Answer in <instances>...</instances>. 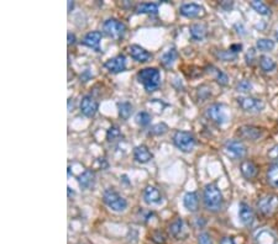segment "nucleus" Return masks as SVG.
Listing matches in <instances>:
<instances>
[{
  "instance_id": "obj_44",
  "label": "nucleus",
  "mask_w": 278,
  "mask_h": 244,
  "mask_svg": "<svg viewBox=\"0 0 278 244\" xmlns=\"http://www.w3.org/2000/svg\"><path fill=\"white\" fill-rule=\"evenodd\" d=\"M73 8V1H68V13H71V9Z\"/></svg>"
},
{
  "instance_id": "obj_1",
  "label": "nucleus",
  "mask_w": 278,
  "mask_h": 244,
  "mask_svg": "<svg viewBox=\"0 0 278 244\" xmlns=\"http://www.w3.org/2000/svg\"><path fill=\"white\" fill-rule=\"evenodd\" d=\"M204 207L209 212H219L224 206V198L220 189L215 184H208L203 190Z\"/></svg>"
},
{
  "instance_id": "obj_23",
  "label": "nucleus",
  "mask_w": 278,
  "mask_h": 244,
  "mask_svg": "<svg viewBox=\"0 0 278 244\" xmlns=\"http://www.w3.org/2000/svg\"><path fill=\"white\" fill-rule=\"evenodd\" d=\"M170 233L177 239H180L182 237H184L185 224H184V221H183L180 217L176 219L175 221L170 224Z\"/></svg>"
},
{
  "instance_id": "obj_43",
  "label": "nucleus",
  "mask_w": 278,
  "mask_h": 244,
  "mask_svg": "<svg viewBox=\"0 0 278 244\" xmlns=\"http://www.w3.org/2000/svg\"><path fill=\"white\" fill-rule=\"evenodd\" d=\"M68 37V44H73L76 42V36L73 34H71V32H68L67 35Z\"/></svg>"
},
{
  "instance_id": "obj_41",
  "label": "nucleus",
  "mask_w": 278,
  "mask_h": 244,
  "mask_svg": "<svg viewBox=\"0 0 278 244\" xmlns=\"http://www.w3.org/2000/svg\"><path fill=\"white\" fill-rule=\"evenodd\" d=\"M220 244H235V242L231 237H224V238L220 241Z\"/></svg>"
},
{
  "instance_id": "obj_13",
  "label": "nucleus",
  "mask_w": 278,
  "mask_h": 244,
  "mask_svg": "<svg viewBox=\"0 0 278 244\" xmlns=\"http://www.w3.org/2000/svg\"><path fill=\"white\" fill-rule=\"evenodd\" d=\"M180 15L185 16V18L189 19H196L201 18V16L205 15V10H204L203 6L198 5V4H183L179 8Z\"/></svg>"
},
{
  "instance_id": "obj_14",
  "label": "nucleus",
  "mask_w": 278,
  "mask_h": 244,
  "mask_svg": "<svg viewBox=\"0 0 278 244\" xmlns=\"http://www.w3.org/2000/svg\"><path fill=\"white\" fill-rule=\"evenodd\" d=\"M239 217L240 221L244 226L251 227L255 222V213L251 208L250 205H247L246 202H241L239 205Z\"/></svg>"
},
{
  "instance_id": "obj_20",
  "label": "nucleus",
  "mask_w": 278,
  "mask_h": 244,
  "mask_svg": "<svg viewBox=\"0 0 278 244\" xmlns=\"http://www.w3.org/2000/svg\"><path fill=\"white\" fill-rule=\"evenodd\" d=\"M255 241L257 244H278L276 234L268 229H261L256 232Z\"/></svg>"
},
{
  "instance_id": "obj_28",
  "label": "nucleus",
  "mask_w": 278,
  "mask_h": 244,
  "mask_svg": "<svg viewBox=\"0 0 278 244\" xmlns=\"http://www.w3.org/2000/svg\"><path fill=\"white\" fill-rule=\"evenodd\" d=\"M136 14H156L158 11V5L154 3H142L137 5Z\"/></svg>"
},
{
  "instance_id": "obj_7",
  "label": "nucleus",
  "mask_w": 278,
  "mask_h": 244,
  "mask_svg": "<svg viewBox=\"0 0 278 244\" xmlns=\"http://www.w3.org/2000/svg\"><path fill=\"white\" fill-rule=\"evenodd\" d=\"M173 143L179 151L184 153H189L196 147V138L191 132L187 131H177L173 134Z\"/></svg>"
},
{
  "instance_id": "obj_17",
  "label": "nucleus",
  "mask_w": 278,
  "mask_h": 244,
  "mask_svg": "<svg viewBox=\"0 0 278 244\" xmlns=\"http://www.w3.org/2000/svg\"><path fill=\"white\" fill-rule=\"evenodd\" d=\"M129 52L130 56L140 63H145L152 58V54L150 52H147L145 48H142L141 46H139V44H131L129 47Z\"/></svg>"
},
{
  "instance_id": "obj_11",
  "label": "nucleus",
  "mask_w": 278,
  "mask_h": 244,
  "mask_svg": "<svg viewBox=\"0 0 278 244\" xmlns=\"http://www.w3.org/2000/svg\"><path fill=\"white\" fill-rule=\"evenodd\" d=\"M104 67L110 73H115V74L116 73H121L126 69V58H125L124 54H119V56L108 59L104 63Z\"/></svg>"
},
{
  "instance_id": "obj_32",
  "label": "nucleus",
  "mask_w": 278,
  "mask_h": 244,
  "mask_svg": "<svg viewBox=\"0 0 278 244\" xmlns=\"http://www.w3.org/2000/svg\"><path fill=\"white\" fill-rule=\"evenodd\" d=\"M256 47H257V49H260V51L262 52H270L275 49L276 44L275 41L271 39H260L256 42Z\"/></svg>"
},
{
  "instance_id": "obj_3",
  "label": "nucleus",
  "mask_w": 278,
  "mask_h": 244,
  "mask_svg": "<svg viewBox=\"0 0 278 244\" xmlns=\"http://www.w3.org/2000/svg\"><path fill=\"white\" fill-rule=\"evenodd\" d=\"M223 151L227 155V157H229L232 160L244 159L247 155L246 146L240 139H229V141H227L223 146Z\"/></svg>"
},
{
  "instance_id": "obj_30",
  "label": "nucleus",
  "mask_w": 278,
  "mask_h": 244,
  "mask_svg": "<svg viewBox=\"0 0 278 244\" xmlns=\"http://www.w3.org/2000/svg\"><path fill=\"white\" fill-rule=\"evenodd\" d=\"M260 67L261 69L266 73L273 72V70L276 69V62L272 58H270V57L262 56L260 58Z\"/></svg>"
},
{
  "instance_id": "obj_15",
  "label": "nucleus",
  "mask_w": 278,
  "mask_h": 244,
  "mask_svg": "<svg viewBox=\"0 0 278 244\" xmlns=\"http://www.w3.org/2000/svg\"><path fill=\"white\" fill-rule=\"evenodd\" d=\"M144 200L147 205H158L162 202V194L154 186H147L144 191Z\"/></svg>"
},
{
  "instance_id": "obj_31",
  "label": "nucleus",
  "mask_w": 278,
  "mask_h": 244,
  "mask_svg": "<svg viewBox=\"0 0 278 244\" xmlns=\"http://www.w3.org/2000/svg\"><path fill=\"white\" fill-rule=\"evenodd\" d=\"M118 109H119V115L123 120H127V118L131 116L132 113V105L127 101H124V103H119L118 104Z\"/></svg>"
},
{
  "instance_id": "obj_12",
  "label": "nucleus",
  "mask_w": 278,
  "mask_h": 244,
  "mask_svg": "<svg viewBox=\"0 0 278 244\" xmlns=\"http://www.w3.org/2000/svg\"><path fill=\"white\" fill-rule=\"evenodd\" d=\"M79 108L83 115H85L87 117H93L97 113V111H98V101L93 98V96L85 95L80 100Z\"/></svg>"
},
{
  "instance_id": "obj_34",
  "label": "nucleus",
  "mask_w": 278,
  "mask_h": 244,
  "mask_svg": "<svg viewBox=\"0 0 278 244\" xmlns=\"http://www.w3.org/2000/svg\"><path fill=\"white\" fill-rule=\"evenodd\" d=\"M167 131H168L167 125L161 122V124H157V125H154V126H152L150 133L154 134V136H161V134H165Z\"/></svg>"
},
{
  "instance_id": "obj_36",
  "label": "nucleus",
  "mask_w": 278,
  "mask_h": 244,
  "mask_svg": "<svg viewBox=\"0 0 278 244\" xmlns=\"http://www.w3.org/2000/svg\"><path fill=\"white\" fill-rule=\"evenodd\" d=\"M218 57H219L222 61H224V62H230V61H234V59H236L237 54L234 53V52L231 51H222L218 53Z\"/></svg>"
},
{
  "instance_id": "obj_6",
  "label": "nucleus",
  "mask_w": 278,
  "mask_h": 244,
  "mask_svg": "<svg viewBox=\"0 0 278 244\" xmlns=\"http://www.w3.org/2000/svg\"><path fill=\"white\" fill-rule=\"evenodd\" d=\"M205 115L211 122L219 125H225L229 121V111L223 104H213L205 110Z\"/></svg>"
},
{
  "instance_id": "obj_27",
  "label": "nucleus",
  "mask_w": 278,
  "mask_h": 244,
  "mask_svg": "<svg viewBox=\"0 0 278 244\" xmlns=\"http://www.w3.org/2000/svg\"><path fill=\"white\" fill-rule=\"evenodd\" d=\"M209 73H213L214 77H215V80L218 83H219L220 85H227V83H229V78H227V75L225 74L223 70H220L219 68L214 67V66H210L209 67Z\"/></svg>"
},
{
  "instance_id": "obj_24",
  "label": "nucleus",
  "mask_w": 278,
  "mask_h": 244,
  "mask_svg": "<svg viewBox=\"0 0 278 244\" xmlns=\"http://www.w3.org/2000/svg\"><path fill=\"white\" fill-rule=\"evenodd\" d=\"M206 36V27L203 23H194L191 26V37L194 41H203Z\"/></svg>"
},
{
  "instance_id": "obj_39",
  "label": "nucleus",
  "mask_w": 278,
  "mask_h": 244,
  "mask_svg": "<svg viewBox=\"0 0 278 244\" xmlns=\"http://www.w3.org/2000/svg\"><path fill=\"white\" fill-rule=\"evenodd\" d=\"M198 244H213V239H211L210 234L203 232L198 236Z\"/></svg>"
},
{
  "instance_id": "obj_8",
  "label": "nucleus",
  "mask_w": 278,
  "mask_h": 244,
  "mask_svg": "<svg viewBox=\"0 0 278 244\" xmlns=\"http://www.w3.org/2000/svg\"><path fill=\"white\" fill-rule=\"evenodd\" d=\"M237 104L242 111L249 113H258L265 109V103L253 96H240L237 98Z\"/></svg>"
},
{
  "instance_id": "obj_40",
  "label": "nucleus",
  "mask_w": 278,
  "mask_h": 244,
  "mask_svg": "<svg viewBox=\"0 0 278 244\" xmlns=\"http://www.w3.org/2000/svg\"><path fill=\"white\" fill-rule=\"evenodd\" d=\"M255 56H256V52H255V49L253 48H251V49H249V52L246 53V62H247V65H253V58H255Z\"/></svg>"
},
{
  "instance_id": "obj_9",
  "label": "nucleus",
  "mask_w": 278,
  "mask_h": 244,
  "mask_svg": "<svg viewBox=\"0 0 278 244\" xmlns=\"http://www.w3.org/2000/svg\"><path fill=\"white\" fill-rule=\"evenodd\" d=\"M103 31L111 39L119 40L125 35L126 26L116 19H108L103 25Z\"/></svg>"
},
{
  "instance_id": "obj_37",
  "label": "nucleus",
  "mask_w": 278,
  "mask_h": 244,
  "mask_svg": "<svg viewBox=\"0 0 278 244\" xmlns=\"http://www.w3.org/2000/svg\"><path fill=\"white\" fill-rule=\"evenodd\" d=\"M267 155L271 162H273L275 164H278V144H276L272 148H270Z\"/></svg>"
},
{
  "instance_id": "obj_29",
  "label": "nucleus",
  "mask_w": 278,
  "mask_h": 244,
  "mask_svg": "<svg viewBox=\"0 0 278 244\" xmlns=\"http://www.w3.org/2000/svg\"><path fill=\"white\" fill-rule=\"evenodd\" d=\"M250 5H251V8H253L255 11H257L260 15H263V16L271 15V9L268 8L267 4H265L263 1L253 0V1H251L250 3Z\"/></svg>"
},
{
  "instance_id": "obj_5",
  "label": "nucleus",
  "mask_w": 278,
  "mask_h": 244,
  "mask_svg": "<svg viewBox=\"0 0 278 244\" xmlns=\"http://www.w3.org/2000/svg\"><path fill=\"white\" fill-rule=\"evenodd\" d=\"M257 210L263 216H272L278 211V195L266 194L257 201Z\"/></svg>"
},
{
  "instance_id": "obj_33",
  "label": "nucleus",
  "mask_w": 278,
  "mask_h": 244,
  "mask_svg": "<svg viewBox=\"0 0 278 244\" xmlns=\"http://www.w3.org/2000/svg\"><path fill=\"white\" fill-rule=\"evenodd\" d=\"M135 121H136L137 125H140V126L142 127L149 126L150 122H151V116H150V113H147L146 111H141V112H139L135 116Z\"/></svg>"
},
{
  "instance_id": "obj_10",
  "label": "nucleus",
  "mask_w": 278,
  "mask_h": 244,
  "mask_svg": "<svg viewBox=\"0 0 278 244\" xmlns=\"http://www.w3.org/2000/svg\"><path fill=\"white\" fill-rule=\"evenodd\" d=\"M237 136H239L241 139L255 142L263 136V131L260 129V127L245 125V126H241L237 129Z\"/></svg>"
},
{
  "instance_id": "obj_35",
  "label": "nucleus",
  "mask_w": 278,
  "mask_h": 244,
  "mask_svg": "<svg viewBox=\"0 0 278 244\" xmlns=\"http://www.w3.org/2000/svg\"><path fill=\"white\" fill-rule=\"evenodd\" d=\"M120 130H119V127L116 126H111L110 129L108 130V132H106V139H108L109 142H114L116 138H119L120 137Z\"/></svg>"
},
{
  "instance_id": "obj_2",
  "label": "nucleus",
  "mask_w": 278,
  "mask_h": 244,
  "mask_svg": "<svg viewBox=\"0 0 278 244\" xmlns=\"http://www.w3.org/2000/svg\"><path fill=\"white\" fill-rule=\"evenodd\" d=\"M137 79L147 91H153L161 84V73L156 68H145L137 73Z\"/></svg>"
},
{
  "instance_id": "obj_25",
  "label": "nucleus",
  "mask_w": 278,
  "mask_h": 244,
  "mask_svg": "<svg viewBox=\"0 0 278 244\" xmlns=\"http://www.w3.org/2000/svg\"><path fill=\"white\" fill-rule=\"evenodd\" d=\"M267 181L272 188L278 189V164H273L267 170Z\"/></svg>"
},
{
  "instance_id": "obj_38",
  "label": "nucleus",
  "mask_w": 278,
  "mask_h": 244,
  "mask_svg": "<svg viewBox=\"0 0 278 244\" xmlns=\"http://www.w3.org/2000/svg\"><path fill=\"white\" fill-rule=\"evenodd\" d=\"M251 88H253V85H251V83L249 82V80L244 79L241 80V82L237 84V91H241V93H247V91H250Z\"/></svg>"
},
{
  "instance_id": "obj_18",
  "label": "nucleus",
  "mask_w": 278,
  "mask_h": 244,
  "mask_svg": "<svg viewBox=\"0 0 278 244\" xmlns=\"http://www.w3.org/2000/svg\"><path fill=\"white\" fill-rule=\"evenodd\" d=\"M240 172H241L242 177H245V179L250 180V179H253V177L257 175V165L255 164V163L253 162V160H242L241 164H240Z\"/></svg>"
},
{
  "instance_id": "obj_4",
  "label": "nucleus",
  "mask_w": 278,
  "mask_h": 244,
  "mask_svg": "<svg viewBox=\"0 0 278 244\" xmlns=\"http://www.w3.org/2000/svg\"><path fill=\"white\" fill-rule=\"evenodd\" d=\"M103 200L104 203H105L111 211H115V212H123V211L126 210L127 207L126 200H125L118 191L113 190V189H108V190L104 191Z\"/></svg>"
},
{
  "instance_id": "obj_19",
  "label": "nucleus",
  "mask_w": 278,
  "mask_h": 244,
  "mask_svg": "<svg viewBox=\"0 0 278 244\" xmlns=\"http://www.w3.org/2000/svg\"><path fill=\"white\" fill-rule=\"evenodd\" d=\"M78 182H79L80 188L84 190H89L96 184V174L93 170L87 169L78 177Z\"/></svg>"
},
{
  "instance_id": "obj_42",
  "label": "nucleus",
  "mask_w": 278,
  "mask_h": 244,
  "mask_svg": "<svg viewBox=\"0 0 278 244\" xmlns=\"http://www.w3.org/2000/svg\"><path fill=\"white\" fill-rule=\"evenodd\" d=\"M241 48H242L241 44H232V46L230 47V51L234 52V53H237V52H239Z\"/></svg>"
},
{
  "instance_id": "obj_21",
  "label": "nucleus",
  "mask_w": 278,
  "mask_h": 244,
  "mask_svg": "<svg viewBox=\"0 0 278 244\" xmlns=\"http://www.w3.org/2000/svg\"><path fill=\"white\" fill-rule=\"evenodd\" d=\"M134 158L137 163H141V164H146L150 160L153 158L152 153L150 152V149L146 146L141 144V146L135 147L134 149Z\"/></svg>"
},
{
  "instance_id": "obj_16",
  "label": "nucleus",
  "mask_w": 278,
  "mask_h": 244,
  "mask_svg": "<svg viewBox=\"0 0 278 244\" xmlns=\"http://www.w3.org/2000/svg\"><path fill=\"white\" fill-rule=\"evenodd\" d=\"M101 37H103V34L101 31L88 32L84 36V39H83V44L87 47H89V48L96 49L97 52H101Z\"/></svg>"
},
{
  "instance_id": "obj_26",
  "label": "nucleus",
  "mask_w": 278,
  "mask_h": 244,
  "mask_svg": "<svg viewBox=\"0 0 278 244\" xmlns=\"http://www.w3.org/2000/svg\"><path fill=\"white\" fill-rule=\"evenodd\" d=\"M177 56H178V53H177V51H176V48H171V49H168L165 54H163L162 58H161V62H162V65L165 66L166 68H170L175 65L176 59H177Z\"/></svg>"
},
{
  "instance_id": "obj_22",
  "label": "nucleus",
  "mask_w": 278,
  "mask_h": 244,
  "mask_svg": "<svg viewBox=\"0 0 278 244\" xmlns=\"http://www.w3.org/2000/svg\"><path fill=\"white\" fill-rule=\"evenodd\" d=\"M183 205L191 212H197L199 208V198L198 194L196 191H191V193H187L183 198Z\"/></svg>"
}]
</instances>
